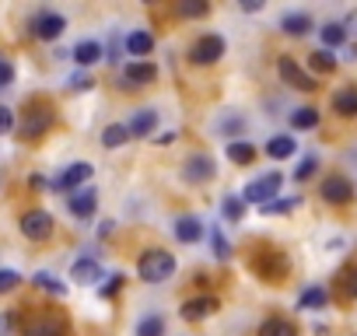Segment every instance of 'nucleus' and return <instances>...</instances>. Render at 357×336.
I'll list each match as a JSON object with an SVG mask.
<instances>
[{
  "instance_id": "24",
  "label": "nucleus",
  "mask_w": 357,
  "mask_h": 336,
  "mask_svg": "<svg viewBox=\"0 0 357 336\" xmlns=\"http://www.w3.org/2000/svg\"><path fill=\"white\" fill-rule=\"evenodd\" d=\"M74 60H77L81 67H91L95 60H102V46H98V43H77V46H74Z\"/></svg>"
},
{
  "instance_id": "5",
  "label": "nucleus",
  "mask_w": 357,
  "mask_h": 336,
  "mask_svg": "<svg viewBox=\"0 0 357 336\" xmlns=\"http://www.w3.org/2000/svg\"><path fill=\"white\" fill-rule=\"evenodd\" d=\"M225 39L221 36H204V39H197L193 43V49H190V60L193 63H200V67H207V63H218L221 56H225Z\"/></svg>"
},
{
  "instance_id": "3",
  "label": "nucleus",
  "mask_w": 357,
  "mask_h": 336,
  "mask_svg": "<svg viewBox=\"0 0 357 336\" xmlns=\"http://www.w3.org/2000/svg\"><path fill=\"white\" fill-rule=\"evenodd\" d=\"M53 228H56V221H53L50 211H29L22 217V235L32 238V242H46L53 235Z\"/></svg>"
},
{
  "instance_id": "29",
  "label": "nucleus",
  "mask_w": 357,
  "mask_h": 336,
  "mask_svg": "<svg viewBox=\"0 0 357 336\" xmlns=\"http://www.w3.org/2000/svg\"><path fill=\"white\" fill-rule=\"evenodd\" d=\"M326 301H329V294H326L322 287H308V291H301V298H298L301 308H322Z\"/></svg>"
},
{
  "instance_id": "33",
  "label": "nucleus",
  "mask_w": 357,
  "mask_h": 336,
  "mask_svg": "<svg viewBox=\"0 0 357 336\" xmlns=\"http://www.w3.org/2000/svg\"><path fill=\"white\" fill-rule=\"evenodd\" d=\"M221 211H225V217H228V221H238V217H242V211H245V204H242V197H225Z\"/></svg>"
},
{
  "instance_id": "23",
  "label": "nucleus",
  "mask_w": 357,
  "mask_h": 336,
  "mask_svg": "<svg viewBox=\"0 0 357 336\" xmlns=\"http://www.w3.org/2000/svg\"><path fill=\"white\" fill-rule=\"evenodd\" d=\"M228 158H231L235 165H252L256 147H252L249 140H231V144H228Z\"/></svg>"
},
{
  "instance_id": "1",
  "label": "nucleus",
  "mask_w": 357,
  "mask_h": 336,
  "mask_svg": "<svg viewBox=\"0 0 357 336\" xmlns=\"http://www.w3.org/2000/svg\"><path fill=\"white\" fill-rule=\"evenodd\" d=\"M137 273L147 284H161V280H168L175 273V256L165 252V249H147L140 256V263H137Z\"/></svg>"
},
{
  "instance_id": "39",
  "label": "nucleus",
  "mask_w": 357,
  "mask_h": 336,
  "mask_svg": "<svg viewBox=\"0 0 357 336\" xmlns=\"http://www.w3.org/2000/svg\"><path fill=\"white\" fill-rule=\"evenodd\" d=\"M67 84H70V88H77V91H88V88H91L95 81H91V77H88L84 70H77V74H70V81H67Z\"/></svg>"
},
{
  "instance_id": "10",
  "label": "nucleus",
  "mask_w": 357,
  "mask_h": 336,
  "mask_svg": "<svg viewBox=\"0 0 357 336\" xmlns=\"http://www.w3.org/2000/svg\"><path fill=\"white\" fill-rule=\"evenodd\" d=\"M277 70H280V77H284L291 88H298V91H312V88H315V81H312V77H308V74H305V70H301V67L291 60V56H280Z\"/></svg>"
},
{
  "instance_id": "34",
  "label": "nucleus",
  "mask_w": 357,
  "mask_h": 336,
  "mask_svg": "<svg viewBox=\"0 0 357 336\" xmlns=\"http://www.w3.org/2000/svg\"><path fill=\"white\" fill-rule=\"evenodd\" d=\"M211 245H214V256H218V259H228V256H231V245H228V238L221 235V228L211 231Z\"/></svg>"
},
{
  "instance_id": "20",
  "label": "nucleus",
  "mask_w": 357,
  "mask_h": 336,
  "mask_svg": "<svg viewBox=\"0 0 357 336\" xmlns=\"http://www.w3.org/2000/svg\"><path fill=\"white\" fill-rule=\"evenodd\" d=\"M294 151H298V144H294L287 133H277V137L266 144V154H270V158H277V161H280V158H291Z\"/></svg>"
},
{
  "instance_id": "35",
  "label": "nucleus",
  "mask_w": 357,
  "mask_h": 336,
  "mask_svg": "<svg viewBox=\"0 0 357 336\" xmlns=\"http://www.w3.org/2000/svg\"><path fill=\"white\" fill-rule=\"evenodd\" d=\"M294 207H298V197H291V200H270V204H263V214H287Z\"/></svg>"
},
{
  "instance_id": "9",
  "label": "nucleus",
  "mask_w": 357,
  "mask_h": 336,
  "mask_svg": "<svg viewBox=\"0 0 357 336\" xmlns=\"http://www.w3.org/2000/svg\"><path fill=\"white\" fill-rule=\"evenodd\" d=\"M158 77V67L154 63H126L123 67V88H144V84H151Z\"/></svg>"
},
{
  "instance_id": "7",
  "label": "nucleus",
  "mask_w": 357,
  "mask_h": 336,
  "mask_svg": "<svg viewBox=\"0 0 357 336\" xmlns=\"http://www.w3.org/2000/svg\"><path fill=\"white\" fill-rule=\"evenodd\" d=\"M50 126H53V109L36 105V109H29L25 119H22V137H25V140H36V137H43Z\"/></svg>"
},
{
  "instance_id": "43",
  "label": "nucleus",
  "mask_w": 357,
  "mask_h": 336,
  "mask_svg": "<svg viewBox=\"0 0 357 336\" xmlns=\"http://www.w3.org/2000/svg\"><path fill=\"white\" fill-rule=\"evenodd\" d=\"M343 32H347V36H357V11H350V15H347V22H343Z\"/></svg>"
},
{
  "instance_id": "14",
  "label": "nucleus",
  "mask_w": 357,
  "mask_h": 336,
  "mask_svg": "<svg viewBox=\"0 0 357 336\" xmlns=\"http://www.w3.org/2000/svg\"><path fill=\"white\" fill-rule=\"evenodd\" d=\"M214 308H218V298H214V294H204V298H190V301L183 305V319L197 322V319H207V315H211Z\"/></svg>"
},
{
  "instance_id": "28",
  "label": "nucleus",
  "mask_w": 357,
  "mask_h": 336,
  "mask_svg": "<svg viewBox=\"0 0 357 336\" xmlns=\"http://www.w3.org/2000/svg\"><path fill=\"white\" fill-rule=\"evenodd\" d=\"M308 63H312V70H319V74H329V70L336 67V56H333L329 49H315V53L308 56Z\"/></svg>"
},
{
  "instance_id": "11",
  "label": "nucleus",
  "mask_w": 357,
  "mask_h": 336,
  "mask_svg": "<svg viewBox=\"0 0 357 336\" xmlns=\"http://www.w3.org/2000/svg\"><path fill=\"white\" fill-rule=\"evenodd\" d=\"M350 197H354V186H350L347 176H329L322 183V200L326 204H347Z\"/></svg>"
},
{
  "instance_id": "40",
  "label": "nucleus",
  "mask_w": 357,
  "mask_h": 336,
  "mask_svg": "<svg viewBox=\"0 0 357 336\" xmlns=\"http://www.w3.org/2000/svg\"><path fill=\"white\" fill-rule=\"evenodd\" d=\"M15 329V312H0V336H11Z\"/></svg>"
},
{
  "instance_id": "45",
  "label": "nucleus",
  "mask_w": 357,
  "mask_h": 336,
  "mask_svg": "<svg viewBox=\"0 0 357 336\" xmlns=\"http://www.w3.org/2000/svg\"><path fill=\"white\" fill-rule=\"evenodd\" d=\"M242 11H259V0H242Z\"/></svg>"
},
{
  "instance_id": "26",
  "label": "nucleus",
  "mask_w": 357,
  "mask_h": 336,
  "mask_svg": "<svg viewBox=\"0 0 357 336\" xmlns=\"http://www.w3.org/2000/svg\"><path fill=\"white\" fill-rule=\"evenodd\" d=\"M126 140H130V133H126L123 123H112V126L102 130V144H105V147H123Z\"/></svg>"
},
{
  "instance_id": "15",
  "label": "nucleus",
  "mask_w": 357,
  "mask_h": 336,
  "mask_svg": "<svg viewBox=\"0 0 357 336\" xmlns=\"http://www.w3.org/2000/svg\"><path fill=\"white\" fill-rule=\"evenodd\" d=\"M60 322L53 319V315H39V319H29L25 326H22V336H60Z\"/></svg>"
},
{
  "instance_id": "19",
  "label": "nucleus",
  "mask_w": 357,
  "mask_h": 336,
  "mask_svg": "<svg viewBox=\"0 0 357 336\" xmlns=\"http://www.w3.org/2000/svg\"><path fill=\"white\" fill-rule=\"evenodd\" d=\"M259 336H298V329H294V322L273 315V319H266V322L259 326Z\"/></svg>"
},
{
  "instance_id": "21",
  "label": "nucleus",
  "mask_w": 357,
  "mask_h": 336,
  "mask_svg": "<svg viewBox=\"0 0 357 336\" xmlns=\"http://www.w3.org/2000/svg\"><path fill=\"white\" fill-rule=\"evenodd\" d=\"M280 29H284L287 36H305V32L312 29V18L294 11V15H284V18H280Z\"/></svg>"
},
{
  "instance_id": "8",
  "label": "nucleus",
  "mask_w": 357,
  "mask_h": 336,
  "mask_svg": "<svg viewBox=\"0 0 357 336\" xmlns=\"http://www.w3.org/2000/svg\"><path fill=\"white\" fill-rule=\"evenodd\" d=\"M91 172H95V168H91L88 161H77V165H70V168H67V172H63L60 179H53L50 186H53V190H63V193H74V190H81V186L91 179Z\"/></svg>"
},
{
  "instance_id": "13",
  "label": "nucleus",
  "mask_w": 357,
  "mask_h": 336,
  "mask_svg": "<svg viewBox=\"0 0 357 336\" xmlns=\"http://www.w3.org/2000/svg\"><path fill=\"white\" fill-rule=\"evenodd\" d=\"M123 126H126L130 137H147V133L158 126V112H154V109H140V112H133L130 123H123Z\"/></svg>"
},
{
  "instance_id": "12",
  "label": "nucleus",
  "mask_w": 357,
  "mask_h": 336,
  "mask_svg": "<svg viewBox=\"0 0 357 336\" xmlns=\"http://www.w3.org/2000/svg\"><path fill=\"white\" fill-rule=\"evenodd\" d=\"M67 207H70L74 217H91L95 207H98V193H95V190H74V193L67 197Z\"/></svg>"
},
{
  "instance_id": "37",
  "label": "nucleus",
  "mask_w": 357,
  "mask_h": 336,
  "mask_svg": "<svg viewBox=\"0 0 357 336\" xmlns=\"http://www.w3.org/2000/svg\"><path fill=\"white\" fill-rule=\"evenodd\" d=\"M15 81V63L8 56H0V88H8Z\"/></svg>"
},
{
  "instance_id": "27",
  "label": "nucleus",
  "mask_w": 357,
  "mask_h": 336,
  "mask_svg": "<svg viewBox=\"0 0 357 336\" xmlns=\"http://www.w3.org/2000/svg\"><path fill=\"white\" fill-rule=\"evenodd\" d=\"M137 336H165V319L161 315H147L137 322Z\"/></svg>"
},
{
  "instance_id": "31",
  "label": "nucleus",
  "mask_w": 357,
  "mask_h": 336,
  "mask_svg": "<svg viewBox=\"0 0 357 336\" xmlns=\"http://www.w3.org/2000/svg\"><path fill=\"white\" fill-rule=\"evenodd\" d=\"M322 43H326V46H343V43H347V32H343V25L329 22V25L322 29Z\"/></svg>"
},
{
  "instance_id": "25",
  "label": "nucleus",
  "mask_w": 357,
  "mask_h": 336,
  "mask_svg": "<svg viewBox=\"0 0 357 336\" xmlns=\"http://www.w3.org/2000/svg\"><path fill=\"white\" fill-rule=\"evenodd\" d=\"M291 126H294V130H312V126H319V109H294V112H291Z\"/></svg>"
},
{
  "instance_id": "17",
  "label": "nucleus",
  "mask_w": 357,
  "mask_h": 336,
  "mask_svg": "<svg viewBox=\"0 0 357 336\" xmlns=\"http://www.w3.org/2000/svg\"><path fill=\"white\" fill-rule=\"evenodd\" d=\"M200 235H204V221H200V217H178V221H175V238H178V242L190 245V242H197Z\"/></svg>"
},
{
  "instance_id": "18",
  "label": "nucleus",
  "mask_w": 357,
  "mask_h": 336,
  "mask_svg": "<svg viewBox=\"0 0 357 336\" xmlns=\"http://www.w3.org/2000/svg\"><path fill=\"white\" fill-rule=\"evenodd\" d=\"M333 109L340 116H357V88H343L333 95Z\"/></svg>"
},
{
  "instance_id": "32",
  "label": "nucleus",
  "mask_w": 357,
  "mask_h": 336,
  "mask_svg": "<svg viewBox=\"0 0 357 336\" xmlns=\"http://www.w3.org/2000/svg\"><path fill=\"white\" fill-rule=\"evenodd\" d=\"M32 280H36V284H39V287H43V291H53V294H56V298H60V294H63V291H67V287H63V284H60V280H56V277H53V273H46V270H39V273H36V277H32Z\"/></svg>"
},
{
  "instance_id": "4",
  "label": "nucleus",
  "mask_w": 357,
  "mask_h": 336,
  "mask_svg": "<svg viewBox=\"0 0 357 336\" xmlns=\"http://www.w3.org/2000/svg\"><path fill=\"white\" fill-rule=\"evenodd\" d=\"M32 36L36 39H43V43H53V39H60L63 32H67V18L63 15H53V11H43V15H36L32 18Z\"/></svg>"
},
{
  "instance_id": "30",
  "label": "nucleus",
  "mask_w": 357,
  "mask_h": 336,
  "mask_svg": "<svg viewBox=\"0 0 357 336\" xmlns=\"http://www.w3.org/2000/svg\"><path fill=\"white\" fill-rule=\"evenodd\" d=\"M175 11L183 15V18H204V15H207L211 8L204 4V0H183V4H178Z\"/></svg>"
},
{
  "instance_id": "44",
  "label": "nucleus",
  "mask_w": 357,
  "mask_h": 336,
  "mask_svg": "<svg viewBox=\"0 0 357 336\" xmlns=\"http://www.w3.org/2000/svg\"><path fill=\"white\" fill-rule=\"evenodd\" d=\"M347 291H350V294H357V270L347 277Z\"/></svg>"
},
{
  "instance_id": "2",
  "label": "nucleus",
  "mask_w": 357,
  "mask_h": 336,
  "mask_svg": "<svg viewBox=\"0 0 357 336\" xmlns=\"http://www.w3.org/2000/svg\"><path fill=\"white\" fill-rule=\"evenodd\" d=\"M280 186H284V176L280 172H270V176H259L256 183H249L245 186V197H242V204H270L277 193H280Z\"/></svg>"
},
{
  "instance_id": "6",
  "label": "nucleus",
  "mask_w": 357,
  "mask_h": 336,
  "mask_svg": "<svg viewBox=\"0 0 357 336\" xmlns=\"http://www.w3.org/2000/svg\"><path fill=\"white\" fill-rule=\"evenodd\" d=\"M183 179L186 183H193V186H200V183H207V179H214V158L211 154H190L186 158V165H183Z\"/></svg>"
},
{
  "instance_id": "22",
  "label": "nucleus",
  "mask_w": 357,
  "mask_h": 336,
  "mask_svg": "<svg viewBox=\"0 0 357 336\" xmlns=\"http://www.w3.org/2000/svg\"><path fill=\"white\" fill-rule=\"evenodd\" d=\"M126 49H130L133 56H147V53L154 49L151 32H130V36H126Z\"/></svg>"
},
{
  "instance_id": "42",
  "label": "nucleus",
  "mask_w": 357,
  "mask_h": 336,
  "mask_svg": "<svg viewBox=\"0 0 357 336\" xmlns=\"http://www.w3.org/2000/svg\"><path fill=\"white\" fill-rule=\"evenodd\" d=\"M119 284H123V277H119V273H112V277H109V284H102V294L109 298V294H112V291H116Z\"/></svg>"
},
{
  "instance_id": "36",
  "label": "nucleus",
  "mask_w": 357,
  "mask_h": 336,
  "mask_svg": "<svg viewBox=\"0 0 357 336\" xmlns=\"http://www.w3.org/2000/svg\"><path fill=\"white\" fill-rule=\"evenodd\" d=\"M18 284H22V273H15V270H0V294L15 291Z\"/></svg>"
},
{
  "instance_id": "16",
  "label": "nucleus",
  "mask_w": 357,
  "mask_h": 336,
  "mask_svg": "<svg viewBox=\"0 0 357 336\" xmlns=\"http://www.w3.org/2000/svg\"><path fill=\"white\" fill-rule=\"evenodd\" d=\"M70 277H74L77 284H95V280H102V266H98L91 256H84V259H77V263L70 266Z\"/></svg>"
},
{
  "instance_id": "38",
  "label": "nucleus",
  "mask_w": 357,
  "mask_h": 336,
  "mask_svg": "<svg viewBox=\"0 0 357 336\" xmlns=\"http://www.w3.org/2000/svg\"><path fill=\"white\" fill-rule=\"evenodd\" d=\"M315 165H319V161H315V158L308 154V158H305V161H301V165L294 168V179H308V176L315 172Z\"/></svg>"
},
{
  "instance_id": "41",
  "label": "nucleus",
  "mask_w": 357,
  "mask_h": 336,
  "mask_svg": "<svg viewBox=\"0 0 357 336\" xmlns=\"http://www.w3.org/2000/svg\"><path fill=\"white\" fill-rule=\"evenodd\" d=\"M15 126V116H11V109L8 105H0V133H8Z\"/></svg>"
}]
</instances>
